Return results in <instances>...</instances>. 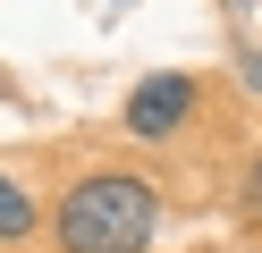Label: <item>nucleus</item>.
Instances as JSON below:
<instances>
[{
  "label": "nucleus",
  "instance_id": "obj_5",
  "mask_svg": "<svg viewBox=\"0 0 262 253\" xmlns=\"http://www.w3.org/2000/svg\"><path fill=\"white\" fill-rule=\"evenodd\" d=\"M228 9H254V0H228Z\"/></svg>",
  "mask_w": 262,
  "mask_h": 253
},
{
  "label": "nucleus",
  "instance_id": "obj_3",
  "mask_svg": "<svg viewBox=\"0 0 262 253\" xmlns=\"http://www.w3.org/2000/svg\"><path fill=\"white\" fill-rule=\"evenodd\" d=\"M34 228H42L34 194H26L17 177H0V245H17V236H34Z\"/></svg>",
  "mask_w": 262,
  "mask_h": 253
},
{
  "label": "nucleus",
  "instance_id": "obj_4",
  "mask_svg": "<svg viewBox=\"0 0 262 253\" xmlns=\"http://www.w3.org/2000/svg\"><path fill=\"white\" fill-rule=\"evenodd\" d=\"M237 211H245V219H262V160L245 169V186H237Z\"/></svg>",
  "mask_w": 262,
  "mask_h": 253
},
{
  "label": "nucleus",
  "instance_id": "obj_1",
  "mask_svg": "<svg viewBox=\"0 0 262 253\" xmlns=\"http://www.w3.org/2000/svg\"><path fill=\"white\" fill-rule=\"evenodd\" d=\"M51 228H59V253H144L161 228V194L127 169H93L59 194Z\"/></svg>",
  "mask_w": 262,
  "mask_h": 253
},
{
  "label": "nucleus",
  "instance_id": "obj_2",
  "mask_svg": "<svg viewBox=\"0 0 262 253\" xmlns=\"http://www.w3.org/2000/svg\"><path fill=\"white\" fill-rule=\"evenodd\" d=\"M186 118H194V76L152 67V76L127 84V135H136V144H161V135H178Z\"/></svg>",
  "mask_w": 262,
  "mask_h": 253
}]
</instances>
